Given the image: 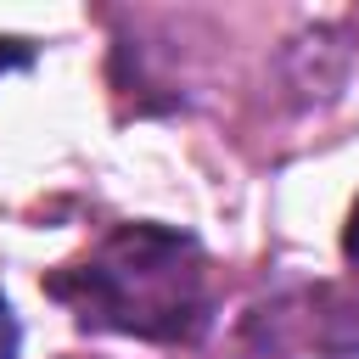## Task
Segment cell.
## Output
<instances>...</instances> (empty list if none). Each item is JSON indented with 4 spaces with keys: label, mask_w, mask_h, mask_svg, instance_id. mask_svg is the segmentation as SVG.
<instances>
[{
    "label": "cell",
    "mask_w": 359,
    "mask_h": 359,
    "mask_svg": "<svg viewBox=\"0 0 359 359\" xmlns=\"http://www.w3.org/2000/svg\"><path fill=\"white\" fill-rule=\"evenodd\" d=\"M45 286L50 297L73 303L84 325L157 337V342L196 337L208 309V264L196 236L163 230V224L112 230L84 264L50 275Z\"/></svg>",
    "instance_id": "cell-1"
},
{
    "label": "cell",
    "mask_w": 359,
    "mask_h": 359,
    "mask_svg": "<svg viewBox=\"0 0 359 359\" xmlns=\"http://www.w3.org/2000/svg\"><path fill=\"white\" fill-rule=\"evenodd\" d=\"M17 348H22V325H17L11 303L0 297V359H17Z\"/></svg>",
    "instance_id": "cell-2"
},
{
    "label": "cell",
    "mask_w": 359,
    "mask_h": 359,
    "mask_svg": "<svg viewBox=\"0 0 359 359\" xmlns=\"http://www.w3.org/2000/svg\"><path fill=\"white\" fill-rule=\"evenodd\" d=\"M34 62V50L22 45V39H0V73H11V67H28Z\"/></svg>",
    "instance_id": "cell-3"
},
{
    "label": "cell",
    "mask_w": 359,
    "mask_h": 359,
    "mask_svg": "<svg viewBox=\"0 0 359 359\" xmlns=\"http://www.w3.org/2000/svg\"><path fill=\"white\" fill-rule=\"evenodd\" d=\"M342 252L359 264V202H353V213H348V236H342Z\"/></svg>",
    "instance_id": "cell-4"
}]
</instances>
